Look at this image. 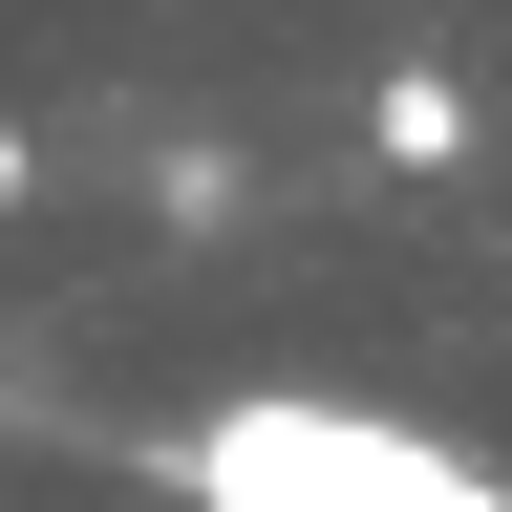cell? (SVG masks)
<instances>
[{
  "label": "cell",
  "mask_w": 512,
  "mask_h": 512,
  "mask_svg": "<svg viewBox=\"0 0 512 512\" xmlns=\"http://www.w3.org/2000/svg\"><path fill=\"white\" fill-rule=\"evenodd\" d=\"M171 491L192 512H512L470 448L342 406V384H235L214 427H171Z\"/></svg>",
  "instance_id": "1"
},
{
  "label": "cell",
  "mask_w": 512,
  "mask_h": 512,
  "mask_svg": "<svg viewBox=\"0 0 512 512\" xmlns=\"http://www.w3.org/2000/svg\"><path fill=\"white\" fill-rule=\"evenodd\" d=\"M448 150H470V86L406 64V86H384V171H448Z\"/></svg>",
  "instance_id": "2"
},
{
  "label": "cell",
  "mask_w": 512,
  "mask_h": 512,
  "mask_svg": "<svg viewBox=\"0 0 512 512\" xmlns=\"http://www.w3.org/2000/svg\"><path fill=\"white\" fill-rule=\"evenodd\" d=\"M22 192H43V150H22V128H0V214H22Z\"/></svg>",
  "instance_id": "3"
}]
</instances>
